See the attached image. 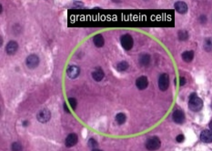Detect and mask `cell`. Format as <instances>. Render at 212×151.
I'll return each instance as SVG.
<instances>
[{
	"label": "cell",
	"instance_id": "1",
	"mask_svg": "<svg viewBox=\"0 0 212 151\" xmlns=\"http://www.w3.org/2000/svg\"><path fill=\"white\" fill-rule=\"evenodd\" d=\"M189 108L194 111V112H198L199 111L202 107H203V102L202 100L197 96L196 93H193L190 95L189 97Z\"/></svg>",
	"mask_w": 212,
	"mask_h": 151
},
{
	"label": "cell",
	"instance_id": "2",
	"mask_svg": "<svg viewBox=\"0 0 212 151\" xmlns=\"http://www.w3.org/2000/svg\"><path fill=\"white\" fill-rule=\"evenodd\" d=\"M160 146H161V142L158 137H151L146 142V147L147 150H150V151L159 149Z\"/></svg>",
	"mask_w": 212,
	"mask_h": 151
},
{
	"label": "cell",
	"instance_id": "3",
	"mask_svg": "<svg viewBox=\"0 0 212 151\" xmlns=\"http://www.w3.org/2000/svg\"><path fill=\"white\" fill-rule=\"evenodd\" d=\"M120 43H121V46L123 47L124 49L126 50H130L133 47V44H134V41H133V38L129 34H125L121 37L120 38Z\"/></svg>",
	"mask_w": 212,
	"mask_h": 151
},
{
	"label": "cell",
	"instance_id": "4",
	"mask_svg": "<svg viewBox=\"0 0 212 151\" xmlns=\"http://www.w3.org/2000/svg\"><path fill=\"white\" fill-rule=\"evenodd\" d=\"M26 64L27 68L33 69V68H37L38 66V64H39V57L37 55H35V54L30 55L26 59Z\"/></svg>",
	"mask_w": 212,
	"mask_h": 151
},
{
	"label": "cell",
	"instance_id": "5",
	"mask_svg": "<svg viewBox=\"0 0 212 151\" xmlns=\"http://www.w3.org/2000/svg\"><path fill=\"white\" fill-rule=\"evenodd\" d=\"M169 86V77L168 74H162L159 78V87L161 91H166Z\"/></svg>",
	"mask_w": 212,
	"mask_h": 151
},
{
	"label": "cell",
	"instance_id": "6",
	"mask_svg": "<svg viewBox=\"0 0 212 151\" xmlns=\"http://www.w3.org/2000/svg\"><path fill=\"white\" fill-rule=\"evenodd\" d=\"M50 117H51V113L49 110L47 109H42L41 111L38 112V116H37V118L39 122L41 123H47L50 120Z\"/></svg>",
	"mask_w": 212,
	"mask_h": 151
},
{
	"label": "cell",
	"instance_id": "7",
	"mask_svg": "<svg viewBox=\"0 0 212 151\" xmlns=\"http://www.w3.org/2000/svg\"><path fill=\"white\" fill-rule=\"evenodd\" d=\"M172 117L174 122H176L177 124H182L185 121V114L181 110H175L173 112Z\"/></svg>",
	"mask_w": 212,
	"mask_h": 151
},
{
	"label": "cell",
	"instance_id": "8",
	"mask_svg": "<svg viewBox=\"0 0 212 151\" xmlns=\"http://www.w3.org/2000/svg\"><path fill=\"white\" fill-rule=\"evenodd\" d=\"M175 9L179 14H186L188 12V5L183 1H177L175 3Z\"/></svg>",
	"mask_w": 212,
	"mask_h": 151
},
{
	"label": "cell",
	"instance_id": "9",
	"mask_svg": "<svg viewBox=\"0 0 212 151\" xmlns=\"http://www.w3.org/2000/svg\"><path fill=\"white\" fill-rule=\"evenodd\" d=\"M79 73H80V68L77 66H69L67 70V74L70 78H77L79 76Z\"/></svg>",
	"mask_w": 212,
	"mask_h": 151
},
{
	"label": "cell",
	"instance_id": "10",
	"mask_svg": "<svg viewBox=\"0 0 212 151\" xmlns=\"http://www.w3.org/2000/svg\"><path fill=\"white\" fill-rule=\"evenodd\" d=\"M148 85V80L147 78V77H139L137 80H136V86L139 90H144L145 88L147 87Z\"/></svg>",
	"mask_w": 212,
	"mask_h": 151
},
{
	"label": "cell",
	"instance_id": "11",
	"mask_svg": "<svg viewBox=\"0 0 212 151\" xmlns=\"http://www.w3.org/2000/svg\"><path fill=\"white\" fill-rule=\"evenodd\" d=\"M77 134L75 133H71L68 136V137L66 138V141H65V144L68 147H71V146H74L77 143Z\"/></svg>",
	"mask_w": 212,
	"mask_h": 151
},
{
	"label": "cell",
	"instance_id": "12",
	"mask_svg": "<svg viewBox=\"0 0 212 151\" xmlns=\"http://www.w3.org/2000/svg\"><path fill=\"white\" fill-rule=\"evenodd\" d=\"M18 49V44L16 41H9L6 47V51L8 55H14Z\"/></svg>",
	"mask_w": 212,
	"mask_h": 151
},
{
	"label": "cell",
	"instance_id": "13",
	"mask_svg": "<svg viewBox=\"0 0 212 151\" xmlns=\"http://www.w3.org/2000/svg\"><path fill=\"white\" fill-rule=\"evenodd\" d=\"M201 141L205 143H211L212 142V131L211 130H203L200 134Z\"/></svg>",
	"mask_w": 212,
	"mask_h": 151
},
{
	"label": "cell",
	"instance_id": "14",
	"mask_svg": "<svg viewBox=\"0 0 212 151\" xmlns=\"http://www.w3.org/2000/svg\"><path fill=\"white\" fill-rule=\"evenodd\" d=\"M104 76H105V73H104V71H103L100 68H96V69L92 72V77H93V79L96 80V81H98V82L101 81V80L104 78Z\"/></svg>",
	"mask_w": 212,
	"mask_h": 151
},
{
	"label": "cell",
	"instance_id": "15",
	"mask_svg": "<svg viewBox=\"0 0 212 151\" xmlns=\"http://www.w3.org/2000/svg\"><path fill=\"white\" fill-rule=\"evenodd\" d=\"M93 42L95 44V46L97 47H102L105 44V40H104V38L102 35L100 34H98L96 35L94 38H93Z\"/></svg>",
	"mask_w": 212,
	"mask_h": 151
},
{
	"label": "cell",
	"instance_id": "16",
	"mask_svg": "<svg viewBox=\"0 0 212 151\" xmlns=\"http://www.w3.org/2000/svg\"><path fill=\"white\" fill-rule=\"evenodd\" d=\"M139 63L143 67L147 66L150 63V56L148 54H142L139 56Z\"/></svg>",
	"mask_w": 212,
	"mask_h": 151
},
{
	"label": "cell",
	"instance_id": "17",
	"mask_svg": "<svg viewBox=\"0 0 212 151\" xmlns=\"http://www.w3.org/2000/svg\"><path fill=\"white\" fill-rule=\"evenodd\" d=\"M194 58V52L193 51H185L182 54V59L184 60L185 62H191Z\"/></svg>",
	"mask_w": 212,
	"mask_h": 151
},
{
	"label": "cell",
	"instance_id": "18",
	"mask_svg": "<svg viewBox=\"0 0 212 151\" xmlns=\"http://www.w3.org/2000/svg\"><path fill=\"white\" fill-rule=\"evenodd\" d=\"M126 119H127L126 115L123 114V113H118V114L116 116V121H117V123L118 125L124 124L125 121H126Z\"/></svg>",
	"mask_w": 212,
	"mask_h": 151
},
{
	"label": "cell",
	"instance_id": "19",
	"mask_svg": "<svg viewBox=\"0 0 212 151\" xmlns=\"http://www.w3.org/2000/svg\"><path fill=\"white\" fill-rule=\"evenodd\" d=\"M117 68L118 71H126L129 68V63L127 61H121L117 64Z\"/></svg>",
	"mask_w": 212,
	"mask_h": 151
},
{
	"label": "cell",
	"instance_id": "20",
	"mask_svg": "<svg viewBox=\"0 0 212 151\" xmlns=\"http://www.w3.org/2000/svg\"><path fill=\"white\" fill-rule=\"evenodd\" d=\"M204 48L207 52L212 51V38H207L205 40V42H204Z\"/></svg>",
	"mask_w": 212,
	"mask_h": 151
},
{
	"label": "cell",
	"instance_id": "21",
	"mask_svg": "<svg viewBox=\"0 0 212 151\" xmlns=\"http://www.w3.org/2000/svg\"><path fill=\"white\" fill-rule=\"evenodd\" d=\"M178 38L179 40L181 41H185L189 38V33L188 31H186V30H180V31H178Z\"/></svg>",
	"mask_w": 212,
	"mask_h": 151
},
{
	"label": "cell",
	"instance_id": "22",
	"mask_svg": "<svg viewBox=\"0 0 212 151\" xmlns=\"http://www.w3.org/2000/svg\"><path fill=\"white\" fill-rule=\"evenodd\" d=\"M12 151H22V146L17 142L13 143L12 144Z\"/></svg>",
	"mask_w": 212,
	"mask_h": 151
},
{
	"label": "cell",
	"instance_id": "23",
	"mask_svg": "<svg viewBox=\"0 0 212 151\" xmlns=\"http://www.w3.org/2000/svg\"><path fill=\"white\" fill-rule=\"evenodd\" d=\"M88 146L91 148H96L98 146V143L94 138H90L89 141H88Z\"/></svg>",
	"mask_w": 212,
	"mask_h": 151
},
{
	"label": "cell",
	"instance_id": "24",
	"mask_svg": "<svg viewBox=\"0 0 212 151\" xmlns=\"http://www.w3.org/2000/svg\"><path fill=\"white\" fill-rule=\"evenodd\" d=\"M68 102H69V104H70V107H71V108L75 110V109H76V107H77V100H76L75 98H69V99H68Z\"/></svg>",
	"mask_w": 212,
	"mask_h": 151
},
{
	"label": "cell",
	"instance_id": "25",
	"mask_svg": "<svg viewBox=\"0 0 212 151\" xmlns=\"http://www.w3.org/2000/svg\"><path fill=\"white\" fill-rule=\"evenodd\" d=\"M177 141L178 142V143H180V142H183L184 141V139H185V137L182 135V134H180V135H178L177 137Z\"/></svg>",
	"mask_w": 212,
	"mask_h": 151
},
{
	"label": "cell",
	"instance_id": "26",
	"mask_svg": "<svg viewBox=\"0 0 212 151\" xmlns=\"http://www.w3.org/2000/svg\"><path fill=\"white\" fill-rule=\"evenodd\" d=\"M186 84V78L185 77H180L179 78V85L180 86H184Z\"/></svg>",
	"mask_w": 212,
	"mask_h": 151
},
{
	"label": "cell",
	"instance_id": "27",
	"mask_svg": "<svg viewBox=\"0 0 212 151\" xmlns=\"http://www.w3.org/2000/svg\"><path fill=\"white\" fill-rule=\"evenodd\" d=\"M200 20H201V22H202V23H204V22H206L207 18H206V17H205V16H202V17H200Z\"/></svg>",
	"mask_w": 212,
	"mask_h": 151
},
{
	"label": "cell",
	"instance_id": "28",
	"mask_svg": "<svg viewBox=\"0 0 212 151\" xmlns=\"http://www.w3.org/2000/svg\"><path fill=\"white\" fill-rule=\"evenodd\" d=\"M64 108H65V110H66V112H67V113H69V109L68 108V107H67V104H66V103H64Z\"/></svg>",
	"mask_w": 212,
	"mask_h": 151
},
{
	"label": "cell",
	"instance_id": "29",
	"mask_svg": "<svg viewBox=\"0 0 212 151\" xmlns=\"http://www.w3.org/2000/svg\"><path fill=\"white\" fill-rule=\"evenodd\" d=\"M208 126H209V128H210V130L212 131V120H211V121L209 122V125H208Z\"/></svg>",
	"mask_w": 212,
	"mask_h": 151
},
{
	"label": "cell",
	"instance_id": "30",
	"mask_svg": "<svg viewBox=\"0 0 212 151\" xmlns=\"http://www.w3.org/2000/svg\"><path fill=\"white\" fill-rule=\"evenodd\" d=\"M92 151H102V150H100V149H98V148H94Z\"/></svg>",
	"mask_w": 212,
	"mask_h": 151
}]
</instances>
